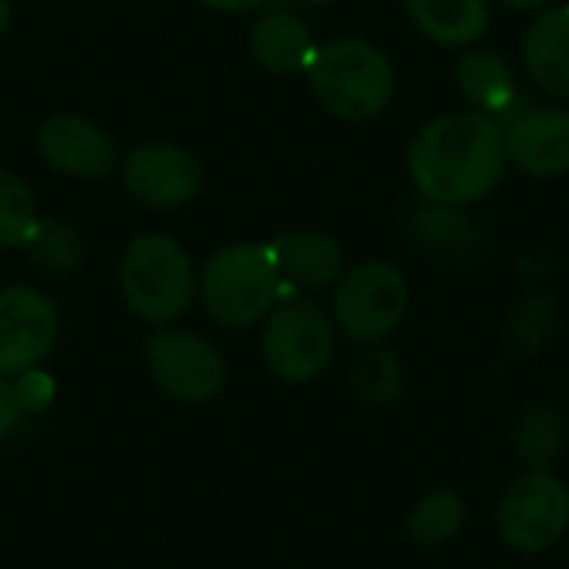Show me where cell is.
<instances>
[{
	"label": "cell",
	"instance_id": "cell-1",
	"mask_svg": "<svg viewBox=\"0 0 569 569\" xmlns=\"http://www.w3.org/2000/svg\"><path fill=\"white\" fill-rule=\"evenodd\" d=\"M503 127L480 110H450L427 120L407 143V173L420 200L473 207L507 173Z\"/></svg>",
	"mask_w": 569,
	"mask_h": 569
},
{
	"label": "cell",
	"instance_id": "cell-2",
	"mask_svg": "<svg viewBox=\"0 0 569 569\" xmlns=\"http://www.w3.org/2000/svg\"><path fill=\"white\" fill-rule=\"evenodd\" d=\"M313 100L337 120L363 123L380 117L397 93L393 60L363 37H340L317 43L303 70Z\"/></svg>",
	"mask_w": 569,
	"mask_h": 569
},
{
	"label": "cell",
	"instance_id": "cell-3",
	"mask_svg": "<svg viewBox=\"0 0 569 569\" xmlns=\"http://www.w3.org/2000/svg\"><path fill=\"white\" fill-rule=\"evenodd\" d=\"M117 287L137 320L170 327L197 300V270L170 233H140L120 253Z\"/></svg>",
	"mask_w": 569,
	"mask_h": 569
},
{
	"label": "cell",
	"instance_id": "cell-4",
	"mask_svg": "<svg viewBox=\"0 0 569 569\" xmlns=\"http://www.w3.org/2000/svg\"><path fill=\"white\" fill-rule=\"evenodd\" d=\"M280 290L283 273L270 243H227L210 253L197 273V297L223 327H253L267 320Z\"/></svg>",
	"mask_w": 569,
	"mask_h": 569
},
{
	"label": "cell",
	"instance_id": "cell-5",
	"mask_svg": "<svg viewBox=\"0 0 569 569\" xmlns=\"http://www.w3.org/2000/svg\"><path fill=\"white\" fill-rule=\"evenodd\" d=\"M410 280L390 260H360L333 283V327L363 347L400 330L410 313Z\"/></svg>",
	"mask_w": 569,
	"mask_h": 569
},
{
	"label": "cell",
	"instance_id": "cell-6",
	"mask_svg": "<svg viewBox=\"0 0 569 569\" xmlns=\"http://www.w3.org/2000/svg\"><path fill=\"white\" fill-rule=\"evenodd\" d=\"M337 327L313 300H283L267 313L263 360L283 383H310L327 373Z\"/></svg>",
	"mask_w": 569,
	"mask_h": 569
},
{
	"label": "cell",
	"instance_id": "cell-7",
	"mask_svg": "<svg viewBox=\"0 0 569 569\" xmlns=\"http://www.w3.org/2000/svg\"><path fill=\"white\" fill-rule=\"evenodd\" d=\"M497 527L517 553H547L569 530V487L550 470L520 473L500 500Z\"/></svg>",
	"mask_w": 569,
	"mask_h": 569
},
{
	"label": "cell",
	"instance_id": "cell-8",
	"mask_svg": "<svg viewBox=\"0 0 569 569\" xmlns=\"http://www.w3.org/2000/svg\"><path fill=\"white\" fill-rule=\"evenodd\" d=\"M153 383L177 403H207L227 383V363L220 350L193 330L157 327L143 347Z\"/></svg>",
	"mask_w": 569,
	"mask_h": 569
},
{
	"label": "cell",
	"instance_id": "cell-9",
	"mask_svg": "<svg viewBox=\"0 0 569 569\" xmlns=\"http://www.w3.org/2000/svg\"><path fill=\"white\" fill-rule=\"evenodd\" d=\"M60 333V317L53 300L37 287H3L0 290V377L13 380L40 367Z\"/></svg>",
	"mask_w": 569,
	"mask_h": 569
},
{
	"label": "cell",
	"instance_id": "cell-10",
	"mask_svg": "<svg viewBox=\"0 0 569 569\" xmlns=\"http://www.w3.org/2000/svg\"><path fill=\"white\" fill-rule=\"evenodd\" d=\"M120 180L127 193L153 210L187 207L203 187V163L193 150L180 143H140L120 163Z\"/></svg>",
	"mask_w": 569,
	"mask_h": 569
},
{
	"label": "cell",
	"instance_id": "cell-11",
	"mask_svg": "<svg viewBox=\"0 0 569 569\" xmlns=\"http://www.w3.org/2000/svg\"><path fill=\"white\" fill-rule=\"evenodd\" d=\"M507 160L527 177H569V107L530 103L503 127Z\"/></svg>",
	"mask_w": 569,
	"mask_h": 569
},
{
	"label": "cell",
	"instance_id": "cell-12",
	"mask_svg": "<svg viewBox=\"0 0 569 569\" xmlns=\"http://www.w3.org/2000/svg\"><path fill=\"white\" fill-rule=\"evenodd\" d=\"M37 153L50 170L63 177L97 180L117 167V147L110 133L80 113L47 117L37 130Z\"/></svg>",
	"mask_w": 569,
	"mask_h": 569
},
{
	"label": "cell",
	"instance_id": "cell-13",
	"mask_svg": "<svg viewBox=\"0 0 569 569\" xmlns=\"http://www.w3.org/2000/svg\"><path fill=\"white\" fill-rule=\"evenodd\" d=\"M453 83H457V93L470 103V110L493 117L500 127H507L513 117H520L530 107V97L520 87L517 67L497 47L473 43L460 50L453 63Z\"/></svg>",
	"mask_w": 569,
	"mask_h": 569
},
{
	"label": "cell",
	"instance_id": "cell-14",
	"mask_svg": "<svg viewBox=\"0 0 569 569\" xmlns=\"http://www.w3.org/2000/svg\"><path fill=\"white\" fill-rule=\"evenodd\" d=\"M520 67L547 97L569 103V3L540 10L520 37Z\"/></svg>",
	"mask_w": 569,
	"mask_h": 569
},
{
	"label": "cell",
	"instance_id": "cell-15",
	"mask_svg": "<svg viewBox=\"0 0 569 569\" xmlns=\"http://www.w3.org/2000/svg\"><path fill=\"white\" fill-rule=\"evenodd\" d=\"M247 43H250V57L257 60V67L277 77L303 73L317 53L313 30L293 10H267L263 17H257Z\"/></svg>",
	"mask_w": 569,
	"mask_h": 569
},
{
	"label": "cell",
	"instance_id": "cell-16",
	"mask_svg": "<svg viewBox=\"0 0 569 569\" xmlns=\"http://www.w3.org/2000/svg\"><path fill=\"white\" fill-rule=\"evenodd\" d=\"M270 247L277 253L280 273L303 290L333 287L347 270V257H343L340 240L327 230H317V227H300V230L280 233Z\"/></svg>",
	"mask_w": 569,
	"mask_h": 569
},
{
	"label": "cell",
	"instance_id": "cell-17",
	"mask_svg": "<svg viewBox=\"0 0 569 569\" xmlns=\"http://www.w3.org/2000/svg\"><path fill=\"white\" fill-rule=\"evenodd\" d=\"M413 27L437 47L467 50L490 30V0H403Z\"/></svg>",
	"mask_w": 569,
	"mask_h": 569
},
{
	"label": "cell",
	"instance_id": "cell-18",
	"mask_svg": "<svg viewBox=\"0 0 569 569\" xmlns=\"http://www.w3.org/2000/svg\"><path fill=\"white\" fill-rule=\"evenodd\" d=\"M410 233L433 257H470L483 240L480 223L470 217V207L433 200H420L410 210Z\"/></svg>",
	"mask_w": 569,
	"mask_h": 569
},
{
	"label": "cell",
	"instance_id": "cell-19",
	"mask_svg": "<svg viewBox=\"0 0 569 569\" xmlns=\"http://www.w3.org/2000/svg\"><path fill=\"white\" fill-rule=\"evenodd\" d=\"M563 440H567V423L557 407L530 403L520 413L513 443H517V457L530 470H550L557 463V457L563 453Z\"/></svg>",
	"mask_w": 569,
	"mask_h": 569
},
{
	"label": "cell",
	"instance_id": "cell-20",
	"mask_svg": "<svg viewBox=\"0 0 569 569\" xmlns=\"http://www.w3.org/2000/svg\"><path fill=\"white\" fill-rule=\"evenodd\" d=\"M467 523V503L460 493L453 490H433L427 493L413 513L407 517V537L417 547H440L447 540H453Z\"/></svg>",
	"mask_w": 569,
	"mask_h": 569
},
{
	"label": "cell",
	"instance_id": "cell-21",
	"mask_svg": "<svg viewBox=\"0 0 569 569\" xmlns=\"http://www.w3.org/2000/svg\"><path fill=\"white\" fill-rule=\"evenodd\" d=\"M23 250L43 273H73L83 260V240L63 220H37Z\"/></svg>",
	"mask_w": 569,
	"mask_h": 569
},
{
	"label": "cell",
	"instance_id": "cell-22",
	"mask_svg": "<svg viewBox=\"0 0 569 569\" xmlns=\"http://www.w3.org/2000/svg\"><path fill=\"white\" fill-rule=\"evenodd\" d=\"M560 327V307L550 293H530L523 297L507 323V340L520 353H540Z\"/></svg>",
	"mask_w": 569,
	"mask_h": 569
},
{
	"label": "cell",
	"instance_id": "cell-23",
	"mask_svg": "<svg viewBox=\"0 0 569 569\" xmlns=\"http://www.w3.org/2000/svg\"><path fill=\"white\" fill-rule=\"evenodd\" d=\"M353 390L357 397H363L367 403H377V407H387L400 397L403 390V363L393 350L387 347H370L357 363H353Z\"/></svg>",
	"mask_w": 569,
	"mask_h": 569
},
{
	"label": "cell",
	"instance_id": "cell-24",
	"mask_svg": "<svg viewBox=\"0 0 569 569\" xmlns=\"http://www.w3.org/2000/svg\"><path fill=\"white\" fill-rule=\"evenodd\" d=\"M37 220V200L27 180L0 167V250L23 247Z\"/></svg>",
	"mask_w": 569,
	"mask_h": 569
},
{
	"label": "cell",
	"instance_id": "cell-25",
	"mask_svg": "<svg viewBox=\"0 0 569 569\" xmlns=\"http://www.w3.org/2000/svg\"><path fill=\"white\" fill-rule=\"evenodd\" d=\"M13 387H17V400H20L23 413H40V410H47V407L53 403V393H57L53 377L43 373L40 367H33V370L13 377Z\"/></svg>",
	"mask_w": 569,
	"mask_h": 569
},
{
	"label": "cell",
	"instance_id": "cell-26",
	"mask_svg": "<svg viewBox=\"0 0 569 569\" xmlns=\"http://www.w3.org/2000/svg\"><path fill=\"white\" fill-rule=\"evenodd\" d=\"M20 417H23V407H20V400H17L13 380L0 377V440L10 437V433L17 430Z\"/></svg>",
	"mask_w": 569,
	"mask_h": 569
},
{
	"label": "cell",
	"instance_id": "cell-27",
	"mask_svg": "<svg viewBox=\"0 0 569 569\" xmlns=\"http://www.w3.org/2000/svg\"><path fill=\"white\" fill-rule=\"evenodd\" d=\"M493 7H503V10H510V13H530V17H537L540 10H547V7H553L557 0H490Z\"/></svg>",
	"mask_w": 569,
	"mask_h": 569
},
{
	"label": "cell",
	"instance_id": "cell-28",
	"mask_svg": "<svg viewBox=\"0 0 569 569\" xmlns=\"http://www.w3.org/2000/svg\"><path fill=\"white\" fill-rule=\"evenodd\" d=\"M200 3H207V7H213L220 13H247V10L267 7L270 0H200Z\"/></svg>",
	"mask_w": 569,
	"mask_h": 569
},
{
	"label": "cell",
	"instance_id": "cell-29",
	"mask_svg": "<svg viewBox=\"0 0 569 569\" xmlns=\"http://www.w3.org/2000/svg\"><path fill=\"white\" fill-rule=\"evenodd\" d=\"M10 20H13V3L10 0H0V37L10 30Z\"/></svg>",
	"mask_w": 569,
	"mask_h": 569
},
{
	"label": "cell",
	"instance_id": "cell-30",
	"mask_svg": "<svg viewBox=\"0 0 569 569\" xmlns=\"http://www.w3.org/2000/svg\"><path fill=\"white\" fill-rule=\"evenodd\" d=\"M303 3H313V7H323V3H337V0H303Z\"/></svg>",
	"mask_w": 569,
	"mask_h": 569
}]
</instances>
